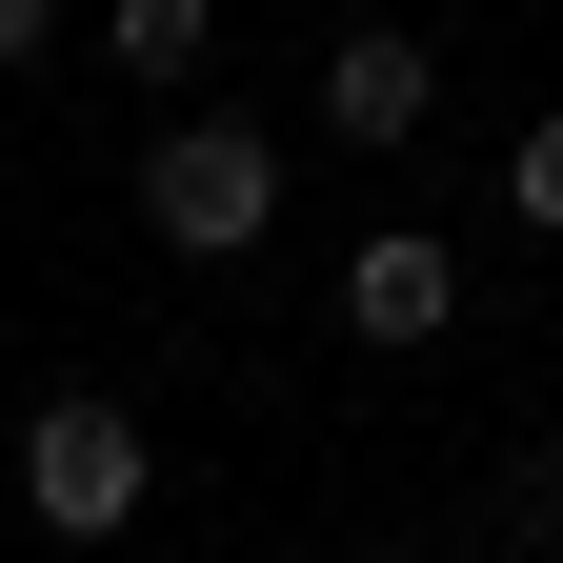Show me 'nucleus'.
Returning <instances> with one entry per match:
<instances>
[{
	"label": "nucleus",
	"mask_w": 563,
	"mask_h": 563,
	"mask_svg": "<svg viewBox=\"0 0 563 563\" xmlns=\"http://www.w3.org/2000/svg\"><path fill=\"white\" fill-rule=\"evenodd\" d=\"M422 121H443V60H422L402 21H363V41L322 60V141H363V162H383V141H422Z\"/></svg>",
	"instance_id": "3"
},
{
	"label": "nucleus",
	"mask_w": 563,
	"mask_h": 563,
	"mask_svg": "<svg viewBox=\"0 0 563 563\" xmlns=\"http://www.w3.org/2000/svg\"><path fill=\"white\" fill-rule=\"evenodd\" d=\"M21 60H60V0H0V81H21Z\"/></svg>",
	"instance_id": "8"
},
{
	"label": "nucleus",
	"mask_w": 563,
	"mask_h": 563,
	"mask_svg": "<svg viewBox=\"0 0 563 563\" xmlns=\"http://www.w3.org/2000/svg\"><path fill=\"white\" fill-rule=\"evenodd\" d=\"M504 222H523V242H563V101L504 141Z\"/></svg>",
	"instance_id": "7"
},
{
	"label": "nucleus",
	"mask_w": 563,
	"mask_h": 563,
	"mask_svg": "<svg viewBox=\"0 0 563 563\" xmlns=\"http://www.w3.org/2000/svg\"><path fill=\"white\" fill-rule=\"evenodd\" d=\"M282 181H302V162H282V121H222V101H181L162 141H141V222H162L181 262H242V242L282 222Z\"/></svg>",
	"instance_id": "1"
},
{
	"label": "nucleus",
	"mask_w": 563,
	"mask_h": 563,
	"mask_svg": "<svg viewBox=\"0 0 563 563\" xmlns=\"http://www.w3.org/2000/svg\"><path fill=\"white\" fill-rule=\"evenodd\" d=\"M21 504H41V543H121L141 504H162V443H141V402L60 383V402L21 422Z\"/></svg>",
	"instance_id": "2"
},
{
	"label": "nucleus",
	"mask_w": 563,
	"mask_h": 563,
	"mask_svg": "<svg viewBox=\"0 0 563 563\" xmlns=\"http://www.w3.org/2000/svg\"><path fill=\"white\" fill-rule=\"evenodd\" d=\"M342 322H363V342H443V322H463V262L422 242V222H383L363 262H342Z\"/></svg>",
	"instance_id": "4"
},
{
	"label": "nucleus",
	"mask_w": 563,
	"mask_h": 563,
	"mask_svg": "<svg viewBox=\"0 0 563 563\" xmlns=\"http://www.w3.org/2000/svg\"><path fill=\"white\" fill-rule=\"evenodd\" d=\"M201 60H222L201 0H121V81H141V101H201Z\"/></svg>",
	"instance_id": "5"
},
{
	"label": "nucleus",
	"mask_w": 563,
	"mask_h": 563,
	"mask_svg": "<svg viewBox=\"0 0 563 563\" xmlns=\"http://www.w3.org/2000/svg\"><path fill=\"white\" fill-rule=\"evenodd\" d=\"M483 543H523V563H563V443H523L504 483H483Z\"/></svg>",
	"instance_id": "6"
}]
</instances>
